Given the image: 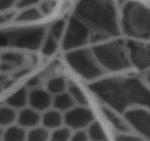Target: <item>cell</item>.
Segmentation results:
<instances>
[{"label": "cell", "mask_w": 150, "mask_h": 141, "mask_svg": "<svg viewBox=\"0 0 150 141\" xmlns=\"http://www.w3.org/2000/svg\"><path fill=\"white\" fill-rule=\"evenodd\" d=\"M123 32L133 40L150 41V7L136 1L124 4L120 20Z\"/></svg>", "instance_id": "cell-3"}, {"label": "cell", "mask_w": 150, "mask_h": 141, "mask_svg": "<svg viewBox=\"0 0 150 141\" xmlns=\"http://www.w3.org/2000/svg\"><path fill=\"white\" fill-rule=\"evenodd\" d=\"M6 76L0 73V85H2L3 83H5Z\"/></svg>", "instance_id": "cell-34"}, {"label": "cell", "mask_w": 150, "mask_h": 141, "mask_svg": "<svg viewBox=\"0 0 150 141\" xmlns=\"http://www.w3.org/2000/svg\"><path fill=\"white\" fill-rule=\"evenodd\" d=\"M71 129L67 126L59 127L52 130L50 135L49 141H70L72 136Z\"/></svg>", "instance_id": "cell-24"}, {"label": "cell", "mask_w": 150, "mask_h": 141, "mask_svg": "<svg viewBox=\"0 0 150 141\" xmlns=\"http://www.w3.org/2000/svg\"><path fill=\"white\" fill-rule=\"evenodd\" d=\"M40 0H18L16 5L19 9H26L28 7H35L40 2Z\"/></svg>", "instance_id": "cell-28"}, {"label": "cell", "mask_w": 150, "mask_h": 141, "mask_svg": "<svg viewBox=\"0 0 150 141\" xmlns=\"http://www.w3.org/2000/svg\"><path fill=\"white\" fill-rule=\"evenodd\" d=\"M52 95L47 90L35 88L29 90V105L40 113H44L52 106Z\"/></svg>", "instance_id": "cell-10"}, {"label": "cell", "mask_w": 150, "mask_h": 141, "mask_svg": "<svg viewBox=\"0 0 150 141\" xmlns=\"http://www.w3.org/2000/svg\"><path fill=\"white\" fill-rule=\"evenodd\" d=\"M126 121L140 135L150 140V110L143 107H134L124 113Z\"/></svg>", "instance_id": "cell-9"}, {"label": "cell", "mask_w": 150, "mask_h": 141, "mask_svg": "<svg viewBox=\"0 0 150 141\" xmlns=\"http://www.w3.org/2000/svg\"><path fill=\"white\" fill-rule=\"evenodd\" d=\"M40 113L32 107H25L18 113L17 122L19 126L24 129H32L41 123Z\"/></svg>", "instance_id": "cell-11"}, {"label": "cell", "mask_w": 150, "mask_h": 141, "mask_svg": "<svg viewBox=\"0 0 150 141\" xmlns=\"http://www.w3.org/2000/svg\"><path fill=\"white\" fill-rule=\"evenodd\" d=\"M102 110L104 115L106 117L107 120L118 132L124 134L129 132L130 128H129L128 123L126 121L125 119L124 120L120 117L119 115L120 113L107 106L103 107Z\"/></svg>", "instance_id": "cell-14"}, {"label": "cell", "mask_w": 150, "mask_h": 141, "mask_svg": "<svg viewBox=\"0 0 150 141\" xmlns=\"http://www.w3.org/2000/svg\"><path fill=\"white\" fill-rule=\"evenodd\" d=\"M27 131L22 126L11 125L7 126L3 133V141H26Z\"/></svg>", "instance_id": "cell-16"}, {"label": "cell", "mask_w": 150, "mask_h": 141, "mask_svg": "<svg viewBox=\"0 0 150 141\" xmlns=\"http://www.w3.org/2000/svg\"><path fill=\"white\" fill-rule=\"evenodd\" d=\"M116 141H143L141 140L140 138L137 137L131 136V135H127L126 134H123V135L118 136L116 139Z\"/></svg>", "instance_id": "cell-30"}, {"label": "cell", "mask_w": 150, "mask_h": 141, "mask_svg": "<svg viewBox=\"0 0 150 141\" xmlns=\"http://www.w3.org/2000/svg\"><path fill=\"white\" fill-rule=\"evenodd\" d=\"M43 14L40 8L36 7H28L23 9L16 18V21L18 22H31L36 21L42 19Z\"/></svg>", "instance_id": "cell-18"}, {"label": "cell", "mask_w": 150, "mask_h": 141, "mask_svg": "<svg viewBox=\"0 0 150 141\" xmlns=\"http://www.w3.org/2000/svg\"><path fill=\"white\" fill-rule=\"evenodd\" d=\"M40 10H41L42 14H48V13H51V10H53V5L50 2H45L41 5Z\"/></svg>", "instance_id": "cell-31"}, {"label": "cell", "mask_w": 150, "mask_h": 141, "mask_svg": "<svg viewBox=\"0 0 150 141\" xmlns=\"http://www.w3.org/2000/svg\"><path fill=\"white\" fill-rule=\"evenodd\" d=\"M90 90L105 106L124 114L134 107L150 110V87L136 77H113L97 80Z\"/></svg>", "instance_id": "cell-1"}, {"label": "cell", "mask_w": 150, "mask_h": 141, "mask_svg": "<svg viewBox=\"0 0 150 141\" xmlns=\"http://www.w3.org/2000/svg\"><path fill=\"white\" fill-rule=\"evenodd\" d=\"M59 42L58 40L46 32L40 47L42 54L45 56L52 55L58 48Z\"/></svg>", "instance_id": "cell-23"}, {"label": "cell", "mask_w": 150, "mask_h": 141, "mask_svg": "<svg viewBox=\"0 0 150 141\" xmlns=\"http://www.w3.org/2000/svg\"><path fill=\"white\" fill-rule=\"evenodd\" d=\"M51 132L43 126H38L27 131L26 141H49Z\"/></svg>", "instance_id": "cell-19"}, {"label": "cell", "mask_w": 150, "mask_h": 141, "mask_svg": "<svg viewBox=\"0 0 150 141\" xmlns=\"http://www.w3.org/2000/svg\"><path fill=\"white\" fill-rule=\"evenodd\" d=\"M67 85L68 83L64 78L56 76L48 81L46 85V90L51 95H55L67 91Z\"/></svg>", "instance_id": "cell-20"}, {"label": "cell", "mask_w": 150, "mask_h": 141, "mask_svg": "<svg viewBox=\"0 0 150 141\" xmlns=\"http://www.w3.org/2000/svg\"><path fill=\"white\" fill-rule=\"evenodd\" d=\"M92 41V33L87 26L72 16L67 23L62 38V47L66 51L82 48Z\"/></svg>", "instance_id": "cell-6"}, {"label": "cell", "mask_w": 150, "mask_h": 141, "mask_svg": "<svg viewBox=\"0 0 150 141\" xmlns=\"http://www.w3.org/2000/svg\"><path fill=\"white\" fill-rule=\"evenodd\" d=\"M11 18V16H8V15H0V24L7 22L9 19Z\"/></svg>", "instance_id": "cell-32"}, {"label": "cell", "mask_w": 150, "mask_h": 141, "mask_svg": "<svg viewBox=\"0 0 150 141\" xmlns=\"http://www.w3.org/2000/svg\"><path fill=\"white\" fill-rule=\"evenodd\" d=\"M16 3V0H0V11H4L11 8Z\"/></svg>", "instance_id": "cell-29"}, {"label": "cell", "mask_w": 150, "mask_h": 141, "mask_svg": "<svg viewBox=\"0 0 150 141\" xmlns=\"http://www.w3.org/2000/svg\"><path fill=\"white\" fill-rule=\"evenodd\" d=\"M2 86H1V85H0V94H1V93L2 92Z\"/></svg>", "instance_id": "cell-36"}, {"label": "cell", "mask_w": 150, "mask_h": 141, "mask_svg": "<svg viewBox=\"0 0 150 141\" xmlns=\"http://www.w3.org/2000/svg\"><path fill=\"white\" fill-rule=\"evenodd\" d=\"M66 60L74 71L87 80L98 79L105 71L97 60L92 50L87 48L69 51L66 54Z\"/></svg>", "instance_id": "cell-5"}, {"label": "cell", "mask_w": 150, "mask_h": 141, "mask_svg": "<svg viewBox=\"0 0 150 141\" xmlns=\"http://www.w3.org/2000/svg\"><path fill=\"white\" fill-rule=\"evenodd\" d=\"M145 82L150 87V69L146 70V73H145Z\"/></svg>", "instance_id": "cell-33"}, {"label": "cell", "mask_w": 150, "mask_h": 141, "mask_svg": "<svg viewBox=\"0 0 150 141\" xmlns=\"http://www.w3.org/2000/svg\"><path fill=\"white\" fill-rule=\"evenodd\" d=\"M29 92L26 88H21L6 99L5 104L15 110H22L29 104Z\"/></svg>", "instance_id": "cell-13"}, {"label": "cell", "mask_w": 150, "mask_h": 141, "mask_svg": "<svg viewBox=\"0 0 150 141\" xmlns=\"http://www.w3.org/2000/svg\"><path fill=\"white\" fill-rule=\"evenodd\" d=\"M94 121V115L86 106H74L64 114V123L73 130L85 129Z\"/></svg>", "instance_id": "cell-8"}, {"label": "cell", "mask_w": 150, "mask_h": 141, "mask_svg": "<svg viewBox=\"0 0 150 141\" xmlns=\"http://www.w3.org/2000/svg\"><path fill=\"white\" fill-rule=\"evenodd\" d=\"M41 123L48 130H54L64 124V114L54 108L48 109L42 114Z\"/></svg>", "instance_id": "cell-12"}, {"label": "cell", "mask_w": 150, "mask_h": 141, "mask_svg": "<svg viewBox=\"0 0 150 141\" xmlns=\"http://www.w3.org/2000/svg\"><path fill=\"white\" fill-rule=\"evenodd\" d=\"M70 141H90L89 136L85 129L76 130L72 134Z\"/></svg>", "instance_id": "cell-27"}, {"label": "cell", "mask_w": 150, "mask_h": 141, "mask_svg": "<svg viewBox=\"0 0 150 141\" xmlns=\"http://www.w3.org/2000/svg\"><path fill=\"white\" fill-rule=\"evenodd\" d=\"M75 105L76 104H75L74 101L71 98L70 94L67 93V91L57 94L53 97V108L56 109L62 113H65V112L68 111L69 110L73 108Z\"/></svg>", "instance_id": "cell-15"}, {"label": "cell", "mask_w": 150, "mask_h": 141, "mask_svg": "<svg viewBox=\"0 0 150 141\" xmlns=\"http://www.w3.org/2000/svg\"><path fill=\"white\" fill-rule=\"evenodd\" d=\"M92 50L105 70L121 71L132 66L126 43L120 40L97 44Z\"/></svg>", "instance_id": "cell-4"}, {"label": "cell", "mask_w": 150, "mask_h": 141, "mask_svg": "<svg viewBox=\"0 0 150 141\" xmlns=\"http://www.w3.org/2000/svg\"><path fill=\"white\" fill-rule=\"evenodd\" d=\"M67 91L70 94L76 105L87 107V98L83 91L81 90V89L76 84L73 83V82H69L67 85Z\"/></svg>", "instance_id": "cell-21"}, {"label": "cell", "mask_w": 150, "mask_h": 141, "mask_svg": "<svg viewBox=\"0 0 150 141\" xmlns=\"http://www.w3.org/2000/svg\"><path fill=\"white\" fill-rule=\"evenodd\" d=\"M18 113L16 110L10 106H0V126L7 127L13 125L17 120Z\"/></svg>", "instance_id": "cell-17"}, {"label": "cell", "mask_w": 150, "mask_h": 141, "mask_svg": "<svg viewBox=\"0 0 150 141\" xmlns=\"http://www.w3.org/2000/svg\"><path fill=\"white\" fill-rule=\"evenodd\" d=\"M73 16L87 26L92 41H103L120 34V20L113 0H80Z\"/></svg>", "instance_id": "cell-2"}, {"label": "cell", "mask_w": 150, "mask_h": 141, "mask_svg": "<svg viewBox=\"0 0 150 141\" xmlns=\"http://www.w3.org/2000/svg\"><path fill=\"white\" fill-rule=\"evenodd\" d=\"M66 26H67V23L64 21H57L54 23H53L51 26H50L48 33L52 35L54 38H55L56 39L59 41L60 40L62 39L63 36H64Z\"/></svg>", "instance_id": "cell-25"}, {"label": "cell", "mask_w": 150, "mask_h": 141, "mask_svg": "<svg viewBox=\"0 0 150 141\" xmlns=\"http://www.w3.org/2000/svg\"><path fill=\"white\" fill-rule=\"evenodd\" d=\"M3 133H4V130L2 129V127H1V126H0V141L2 140Z\"/></svg>", "instance_id": "cell-35"}, {"label": "cell", "mask_w": 150, "mask_h": 141, "mask_svg": "<svg viewBox=\"0 0 150 141\" xmlns=\"http://www.w3.org/2000/svg\"><path fill=\"white\" fill-rule=\"evenodd\" d=\"M126 45L132 66L142 70L150 69V43L130 40Z\"/></svg>", "instance_id": "cell-7"}, {"label": "cell", "mask_w": 150, "mask_h": 141, "mask_svg": "<svg viewBox=\"0 0 150 141\" xmlns=\"http://www.w3.org/2000/svg\"><path fill=\"white\" fill-rule=\"evenodd\" d=\"M1 60L2 61L13 65L15 67L17 65H20L23 63V57L18 53H7L1 57Z\"/></svg>", "instance_id": "cell-26"}, {"label": "cell", "mask_w": 150, "mask_h": 141, "mask_svg": "<svg viewBox=\"0 0 150 141\" xmlns=\"http://www.w3.org/2000/svg\"><path fill=\"white\" fill-rule=\"evenodd\" d=\"M86 132L90 141H107V137L103 129L98 121L94 120L87 128Z\"/></svg>", "instance_id": "cell-22"}]
</instances>
